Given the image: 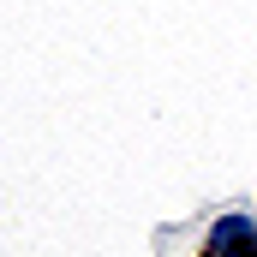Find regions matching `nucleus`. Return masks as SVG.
I'll return each mask as SVG.
<instances>
[{
	"label": "nucleus",
	"instance_id": "nucleus-1",
	"mask_svg": "<svg viewBox=\"0 0 257 257\" xmlns=\"http://www.w3.org/2000/svg\"><path fill=\"white\" fill-rule=\"evenodd\" d=\"M203 257H257V215L251 209H221L203 233Z\"/></svg>",
	"mask_w": 257,
	"mask_h": 257
}]
</instances>
